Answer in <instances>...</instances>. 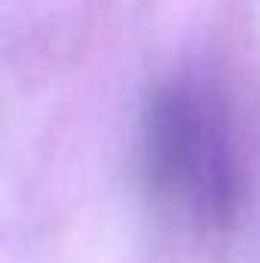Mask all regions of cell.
Returning <instances> with one entry per match:
<instances>
[{"instance_id": "6da1fadb", "label": "cell", "mask_w": 260, "mask_h": 263, "mask_svg": "<svg viewBox=\"0 0 260 263\" xmlns=\"http://www.w3.org/2000/svg\"><path fill=\"white\" fill-rule=\"evenodd\" d=\"M153 187L199 227H227L242 205V172L220 114L193 89H165L144 120Z\"/></svg>"}]
</instances>
